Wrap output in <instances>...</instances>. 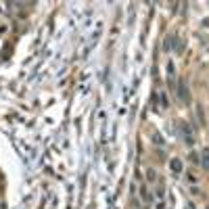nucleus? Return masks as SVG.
I'll list each match as a JSON object with an SVG mask.
<instances>
[{
    "label": "nucleus",
    "mask_w": 209,
    "mask_h": 209,
    "mask_svg": "<svg viewBox=\"0 0 209 209\" xmlns=\"http://www.w3.org/2000/svg\"><path fill=\"white\" fill-rule=\"evenodd\" d=\"M178 98H180L182 102H188V90H186V84H184V82L178 84Z\"/></svg>",
    "instance_id": "f257e3e1"
},
{
    "label": "nucleus",
    "mask_w": 209,
    "mask_h": 209,
    "mask_svg": "<svg viewBox=\"0 0 209 209\" xmlns=\"http://www.w3.org/2000/svg\"><path fill=\"white\" fill-rule=\"evenodd\" d=\"M197 115H199V121L205 126V117H203V107H201V104H197Z\"/></svg>",
    "instance_id": "f03ea898"
},
{
    "label": "nucleus",
    "mask_w": 209,
    "mask_h": 209,
    "mask_svg": "<svg viewBox=\"0 0 209 209\" xmlns=\"http://www.w3.org/2000/svg\"><path fill=\"white\" fill-rule=\"evenodd\" d=\"M171 169H173V171H180V169H182V163H180L178 159H173V161H171Z\"/></svg>",
    "instance_id": "7ed1b4c3"
},
{
    "label": "nucleus",
    "mask_w": 209,
    "mask_h": 209,
    "mask_svg": "<svg viewBox=\"0 0 209 209\" xmlns=\"http://www.w3.org/2000/svg\"><path fill=\"white\" fill-rule=\"evenodd\" d=\"M171 46H173V38H167V40H165V46H163V48H165V50H169Z\"/></svg>",
    "instance_id": "20e7f679"
}]
</instances>
